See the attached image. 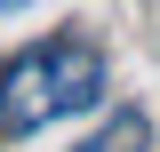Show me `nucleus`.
<instances>
[{
    "label": "nucleus",
    "instance_id": "f257e3e1",
    "mask_svg": "<svg viewBox=\"0 0 160 152\" xmlns=\"http://www.w3.org/2000/svg\"><path fill=\"white\" fill-rule=\"evenodd\" d=\"M88 104H104V56L80 32H48L0 64V136H40Z\"/></svg>",
    "mask_w": 160,
    "mask_h": 152
},
{
    "label": "nucleus",
    "instance_id": "f03ea898",
    "mask_svg": "<svg viewBox=\"0 0 160 152\" xmlns=\"http://www.w3.org/2000/svg\"><path fill=\"white\" fill-rule=\"evenodd\" d=\"M80 152H152V112H136V104H128V112H112Z\"/></svg>",
    "mask_w": 160,
    "mask_h": 152
}]
</instances>
